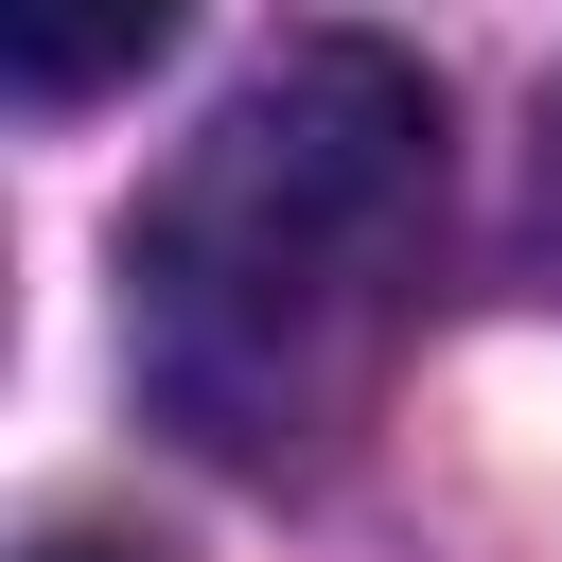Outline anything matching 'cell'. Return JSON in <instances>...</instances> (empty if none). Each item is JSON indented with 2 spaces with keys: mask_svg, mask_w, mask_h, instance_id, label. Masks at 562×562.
<instances>
[{
  "mask_svg": "<svg viewBox=\"0 0 562 562\" xmlns=\"http://www.w3.org/2000/svg\"><path fill=\"white\" fill-rule=\"evenodd\" d=\"M422 193H439V88L386 35L263 53L123 228L140 386L211 457L316 439L334 386L369 369V316H386V263H404Z\"/></svg>",
  "mask_w": 562,
  "mask_h": 562,
  "instance_id": "obj_1",
  "label": "cell"
},
{
  "mask_svg": "<svg viewBox=\"0 0 562 562\" xmlns=\"http://www.w3.org/2000/svg\"><path fill=\"white\" fill-rule=\"evenodd\" d=\"M0 53H18V88H105V70L158 53V18H140V0H123V18H18Z\"/></svg>",
  "mask_w": 562,
  "mask_h": 562,
  "instance_id": "obj_2",
  "label": "cell"
},
{
  "mask_svg": "<svg viewBox=\"0 0 562 562\" xmlns=\"http://www.w3.org/2000/svg\"><path fill=\"white\" fill-rule=\"evenodd\" d=\"M35 562H123V544H35Z\"/></svg>",
  "mask_w": 562,
  "mask_h": 562,
  "instance_id": "obj_3",
  "label": "cell"
}]
</instances>
